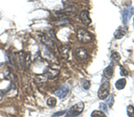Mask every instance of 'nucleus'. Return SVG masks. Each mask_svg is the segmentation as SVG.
I'll return each mask as SVG.
<instances>
[{
  "instance_id": "obj_2",
  "label": "nucleus",
  "mask_w": 134,
  "mask_h": 117,
  "mask_svg": "<svg viewBox=\"0 0 134 117\" xmlns=\"http://www.w3.org/2000/svg\"><path fill=\"white\" fill-rule=\"evenodd\" d=\"M92 35L90 32L84 29H78L77 30V39L81 42L87 43L92 41Z\"/></svg>"
},
{
  "instance_id": "obj_8",
  "label": "nucleus",
  "mask_w": 134,
  "mask_h": 117,
  "mask_svg": "<svg viewBox=\"0 0 134 117\" xmlns=\"http://www.w3.org/2000/svg\"><path fill=\"white\" fill-rule=\"evenodd\" d=\"M74 54L78 60H85V58H87V57H88L87 51H86L84 48H82V47H80V48H77L75 50Z\"/></svg>"
},
{
  "instance_id": "obj_5",
  "label": "nucleus",
  "mask_w": 134,
  "mask_h": 117,
  "mask_svg": "<svg viewBox=\"0 0 134 117\" xmlns=\"http://www.w3.org/2000/svg\"><path fill=\"white\" fill-rule=\"evenodd\" d=\"M69 92H70V88H69V86L67 85H63V86H60L58 89L55 90V96H57L60 99H64L68 96Z\"/></svg>"
},
{
  "instance_id": "obj_17",
  "label": "nucleus",
  "mask_w": 134,
  "mask_h": 117,
  "mask_svg": "<svg viewBox=\"0 0 134 117\" xmlns=\"http://www.w3.org/2000/svg\"><path fill=\"white\" fill-rule=\"evenodd\" d=\"M47 105L50 107H54L55 105H57V99L54 98V97H49L47 101Z\"/></svg>"
},
{
  "instance_id": "obj_22",
  "label": "nucleus",
  "mask_w": 134,
  "mask_h": 117,
  "mask_svg": "<svg viewBox=\"0 0 134 117\" xmlns=\"http://www.w3.org/2000/svg\"><path fill=\"white\" fill-rule=\"evenodd\" d=\"M99 108H100L103 112L107 113V114H108V109H107V105H105V104L100 103V104H99Z\"/></svg>"
},
{
  "instance_id": "obj_10",
  "label": "nucleus",
  "mask_w": 134,
  "mask_h": 117,
  "mask_svg": "<svg viewBox=\"0 0 134 117\" xmlns=\"http://www.w3.org/2000/svg\"><path fill=\"white\" fill-rule=\"evenodd\" d=\"M58 74H59V71L57 70V69H54L51 68H48L46 69V71L44 72V75L47 77V79H55V77H57Z\"/></svg>"
},
{
  "instance_id": "obj_14",
  "label": "nucleus",
  "mask_w": 134,
  "mask_h": 117,
  "mask_svg": "<svg viewBox=\"0 0 134 117\" xmlns=\"http://www.w3.org/2000/svg\"><path fill=\"white\" fill-rule=\"evenodd\" d=\"M126 86V79H121L116 81L115 83V86L118 90H121V89H124Z\"/></svg>"
},
{
  "instance_id": "obj_19",
  "label": "nucleus",
  "mask_w": 134,
  "mask_h": 117,
  "mask_svg": "<svg viewBox=\"0 0 134 117\" xmlns=\"http://www.w3.org/2000/svg\"><path fill=\"white\" fill-rule=\"evenodd\" d=\"M127 114L129 117H134V107L133 105H129L127 107Z\"/></svg>"
},
{
  "instance_id": "obj_3",
  "label": "nucleus",
  "mask_w": 134,
  "mask_h": 117,
  "mask_svg": "<svg viewBox=\"0 0 134 117\" xmlns=\"http://www.w3.org/2000/svg\"><path fill=\"white\" fill-rule=\"evenodd\" d=\"M109 92H110V83L108 81L104 82L98 89V97L100 99H102V100L103 99H105L109 96Z\"/></svg>"
},
{
  "instance_id": "obj_4",
  "label": "nucleus",
  "mask_w": 134,
  "mask_h": 117,
  "mask_svg": "<svg viewBox=\"0 0 134 117\" xmlns=\"http://www.w3.org/2000/svg\"><path fill=\"white\" fill-rule=\"evenodd\" d=\"M13 60H14V62L19 67V68L23 69L24 68L25 63H26V58H25L24 52H23V51H20V52L15 53L14 55Z\"/></svg>"
},
{
  "instance_id": "obj_16",
  "label": "nucleus",
  "mask_w": 134,
  "mask_h": 117,
  "mask_svg": "<svg viewBox=\"0 0 134 117\" xmlns=\"http://www.w3.org/2000/svg\"><path fill=\"white\" fill-rule=\"evenodd\" d=\"M105 99H107V100H105V105H107L110 107L113 106V105H114V102L113 95H109V96H107Z\"/></svg>"
},
{
  "instance_id": "obj_7",
  "label": "nucleus",
  "mask_w": 134,
  "mask_h": 117,
  "mask_svg": "<svg viewBox=\"0 0 134 117\" xmlns=\"http://www.w3.org/2000/svg\"><path fill=\"white\" fill-rule=\"evenodd\" d=\"M40 38L41 40V42L45 46H47V48L54 50L55 49V43H54L52 38L49 37L48 35H46V34H42V35H40Z\"/></svg>"
},
{
  "instance_id": "obj_9",
  "label": "nucleus",
  "mask_w": 134,
  "mask_h": 117,
  "mask_svg": "<svg viewBox=\"0 0 134 117\" xmlns=\"http://www.w3.org/2000/svg\"><path fill=\"white\" fill-rule=\"evenodd\" d=\"M80 19H81V22L85 25H90V23H91V19L90 17V13L86 10H83L81 12V14H80Z\"/></svg>"
},
{
  "instance_id": "obj_6",
  "label": "nucleus",
  "mask_w": 134,
  "mask_h": 117,
  "mask_svg": "<svg viewBox=\"0 0 134 117\" xmlns=\"http://www.w3.org/2000/svg\"><path fill=\"white\" fill-rule=\"evenodd\" d=\"M133 14V8L131 6H126L122 10V22L124 25H127L130 19L131 18V16Z\"/></svg>"
},
{
  "instance_id": "obj_13",
  "label": "nucleus",
  "mask_w": 134,
  "mask_h": 117,
  "mask_svg": "<svg viewBox=\"0 0 134 117\" xmlns=\"http://www.w3.org/2000/svg\"><path fill=\"white\" fill-rule=\"evenodd\" d=\"M69 51H70V46H68V45H63L60 49V53L64 58H68Z\"/></svg>"
},
{
  "instance_id": "obj_23",
  "label": "nucleus",
  "mask_w": 134,
  "mask_h": 117,
  "mask_svg": "<svg viewBox=\"0 0 134 117\" xmlns=\"http://www.w3.org/2000/svg\"><path fill=\"white\" fill-rule=\"evenodd\" d=\"M120 69H121V75H122V76H127V75H128V72H127V70L124 68V67L121 66Z\"/></svg>"
},
{
  "instance_id": "obj_21",
  "label": "nucleus",
  "mask_w": 134,
  "mask_h": 117,
  "mask_svg": "<svg viewBox=\"0 0 134 117\" xmlns=\"http://www.w3.org/2000/svg\"><path fill=\"white\" fill-rule=\"evenodd\" d=\"M111 58H113L114 61H116V62H118L119 60H120V58H120V55H119L117 52H113V53H112Z\"/></svg>"
},
{
  "instance_id": "obj_24",
  "label": "nucleus",
  "mask_w": 134,
  "mask_h": 117,
  "mask_svg": "<svg viewBox=\"0 0 134 117\" xmlns=\"http://www.w3.org/2000/svg\"><path fill=\"white\" fill-rule=\"evenodd\" d=\"M66 113V111H61V112H58V113H55V114H53V117H57V116H60V115H63Z\"/></svg>"
},
{
  "instance_id": "obj_11",
  "label": "nucleus",
  "mask_w": 134,
  "mask_h": 117,
  "mask_svg": "<svg viewBox=\"0 0 134 117\" xmlns=\"http://www.w3.org/2000/svg\"><path fill=\"white\" fill-rule=\"evenodd\" d=\"M114 75V65L113 63H110L104 70V77L107 79H111Z\"/></svg>"
},
{
  "instance_id": "obj_18",
  "label": "nucleus",
  "mask_w": 134,
  "mask_h": 117,
  "mask_svg": "<svg viewBox=\"0 0 134 117\" xmlns=\"http://www.w3.org/2000/svg\"><path fill=\"white\" fill-rule=\"evenodd\" d=\"M91 117H107L105 114L102 111H93L91 114Z\"/></svg>"
},
{
  "instance_id": "obj_20",
  "label": "nucleus",
  "mask_w": 134,
  "mask_h": 117,
  "mask_svg": "<svg viewBox=\"0 0 134 117\" xmlns=\"http://www.w3.org/2000/svg\"><path fill=\"white\" fill-rule=\"evenodd\" d=\"M82 87L84 90H88L90 87V80H84L82 82Z\"/></svg>"
},
{
  "instance_id": "obj_1",
  "label": "nucleus",
  "mask_w": 134,
  "mask_h": 117,
  "mask_svg": "<svg viewBox=\"0 0 134 117\" xmlns=\"http://www.w3.org/2000/svg\"><path fill=\"white\" fill-rule=\"evenodd\" d=\"M84 109V103L82 102H79L76 105H72L68 111L65 113V117H75L78 116L80 114L83 112Z\"/></svg>"
},
{
  "instance_id": "obj_12",
  "label": "nucleus",
  "mask_w": 134,
  "mask_h": 117,
  "mask_svg": "<svg viewBox=\"0 0 134 117\" xmlns=\"http://www.w3.org/2000/svg\"><path fill=\"white\" fill-rule=\"evenodd\" d=\"M127 32V27H119L116 32H114V37L116 39H121L126 34Z\"/></svg>"
},
{
  "instance_id": "obj_15",
  "label": "nucleus",
  "mask_w": 134,
  "mask_h": 117,
  "mask_svg": "<svg viewBox=\"0 0 134 117\" xmlns=\"http://www.w3.org/2000/svg\"><path fill=\"white\" fill-rule=\"evenodd\" d=\"M76 10H77L76 6H67V7L64 8V9L63 10L62 12L64 13V14H74V13L76 12Z\"/></svg>"
}]
</instances>
